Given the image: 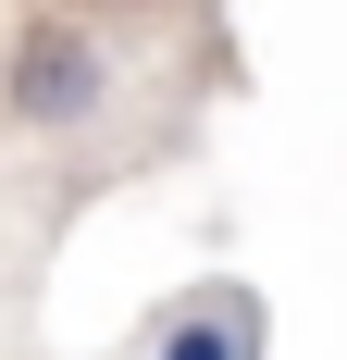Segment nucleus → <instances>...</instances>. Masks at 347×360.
Instances as JSON below:
<instances>
[{
    "label": "nucleus",
    "mask_w": 347,
    "mask_h": 360,
    "mask_svg": "<svg viewBox=\"0 0 347 360\" xmlns=\"http://www.w3.org/2000/svg\"><path fill=\"white\" fill-rule=\"evenodd\" d=\"M0 124L37 149H100L124 124V50L100 37V13H25L0 37Z\"/></svg>",
    "instance_id": "nucleus-1"
},
{
    "label": "nucleus",
    "mask_w": 347,
    "mask_h": 360,
    "mask_svg": "<svg viewBox=\"0 0 347 360\" xmlns=\"http://www.w3.org/2000/svg\"><path fill=\"white\" fill-rule=\"evenodd\" d=\"M149 360H261V298L248 286H186L149 323Z\"/></svg>",
    "instance_id": "nucleus-2"
},
{
    "label": "nucleus",
    "mask_w": 347,
    "mask_h": 360,
    "mask_svg": "<svg viewBox=\"0 0 347 360\" xmlns=\"http://www.w3.org/2000/svg\"><path fill=\"white\" fill-rule=\"evenodd\" d=\"M63 13H100V25H112V13H149V0H63Z\"/></svg>",
    "instance_id": "nucleus-3"
}]
</instances>
